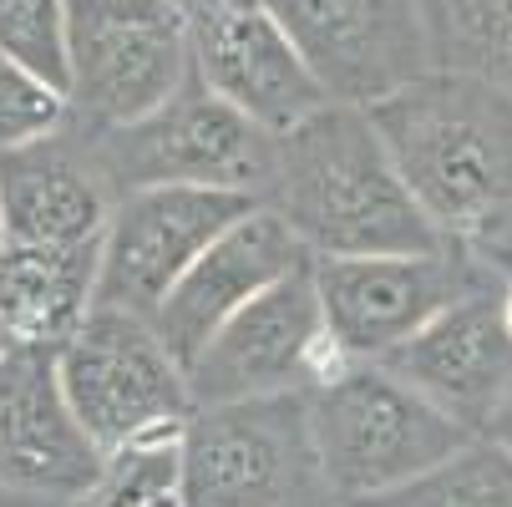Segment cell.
<instances>
[{
  "label": "cell",
  "instance_id": "3",
  "mask_svg": "<svg viewBox=\"0 0 512 507\" xmlns=\"http://www.w3.org/2000/svg\"><path fill=\"white\" fill-rule=\"evenodd\" d=\"M310 426L320 462L350 507L436 472L477 442L381 360H335L310 386Z\"/></svg>",
  "mask_w": 512,
  "mask_h": 507
},
{
  "label": "cell",
  "instance_id": "19",
  "mask_svg": "<svg viewBox=\"0 0 512 507\" xmlns=\"http://www.w3.org/2000/svg\"><path fill=\"white\" fill-rule=\"evenodd\" d=\"M360 507H512V452L477 437L436 472Z\"/></svg>",
  "mask_w": 512,
  "mask_h": 507
},
{
  "label": "cell",
  "instance_id": "8",
  "mask_svg": "<svg viewBox=\"0 0 512 507\" xmlns=\"http://www.w3.org/2000/svg\"><path fill=\"white\" fill-rule=\"evenodd\" d=\"M507 284L512 279L462 249L315 259V289L325 305L335 360H381L462 300L492 295Z\"/></svg>",
  "mask_w": 512,
  "mask_h": 507
},
{
  "label": "cell",
  "instance_id": "6",
  "mask_svg": "<svg viewBox=\"0 0 512 507\" xmlns=\"http://www.w3.org/2000/svg\"><path fill=\"white\" fill-rule=\"evenodd\" d=\"M92 142L117 198L137 188H224L264 203L274 173V132L224 102L198 71H188L163 107L127 127L92 132Z\"/></svg>",
  "mask_w": 512,
  "mask_h": 507
},
{
  "label": "cell",
  "instance_id": "16",
  "mask_svg": "<svg viewBox=\"0 0 512 507\" xmlns=\"http://www.w3.org/2000/svg\"><path fill=\"white\" fill-rule=\"evenodd\" d=\"M102 462L61 396L56 345H16L0 355V487L77 497Z\"/></svg>",
  "mask_w": 512,
  "mask_h": 507
},
{
  "label": "cell",
  "instance_id": "10",
  "mask_svg": "<svg viewBox=\"0 0 512 507\" xmlns=\"http://www.w3.org/2000/svg\"><path fill=\"white\" fill-rule=\"evenodd\" d=\"M330 102L376 107L436 71L416 0H264Z\"/></svg>",
  "mask_w": 512,
  "mask_h": 507
},
{
  "label": "cell",
  "instance_id": "13",
  "mask_svg": "<svg viewBox=\"0 0 512 507\" xmlns=\"http://www.w3.org/2000/svg\"><path fill=\"white\" fill-rule=\"evenodd\" d=\"M112 208L117 188L97 163V142L71 117L26 148L0 153V234L11 244H97Z\"/></svg>",
  "mask_w": 512,
  "mask_h": 507
},
{
  "label": "cell",
  "instance_id": "11",
  "mask_svg": "<svg viewBox=\"0 0 512 507\" xmlns=\"http://www.w3.org/2000/svg\"><path fill=\"white\" fill-rule=\"evenodd\" d=\"M259 198L224 188H137L122 193L107 234H102V274L97 310H127L153 320L173 284L198 264V254L234 229Z\"/></svg>",
  "mask_w": 512,
  "mask_h": 507
},
{
  "label": "cell",
  "instance_id": "26",
  "mask_svg": "<svg viewBox=\"0 0 512 507\" xmlns=\"http://www.w3.org/2000/svg\"><path fill=\"white\" fill-rule=\"evenodd\" d=\"M11 350H16V335H11L6 325H0V355H11Z\"/></svg>",
  "mask_w": 512,
  "mask_h": 507
},
{
  "label": "cell",
  "instance_id": "4",
  "mask_svg": "<svg viewBox=\"0 0 512 507\" xmlns=\"http://www.w3.org/2000/svg\"><path fill=\"white\" fill-rule=\"evenodd\" d=\"M183 507H350L315 447L310 391L193 406L178 431Z\"/></svg>",
  "mask_w": 512,
  "mask_h": 507
},
{
  "label": "cell",
  "instance_id": "15",
  "mask_svg": "<svg viewBox=\"0 0 512 507\" xmlns=\"http://www.w3.org/2000/svg\"><path fill=\"white\" fill-rule=\"evenodd\" d=\"M381 366L416 386L431 406H442L457 426L482 437L492 411L512 391V320L507 289L462 300L442 320L416 330L406 345L381 355Z\"/></svg>",
  "mask_w": 512,
  "mask_h": 507
},
{
  "label": "cell",
  "instance_id": "22",
  "mask_svg": "<svg viewBox=\"0 0 512 507\" xmlns=\"http://www.w3.org/2000/svg\"><path fill=\"white\" fill-rule=\"evenodd\" d=\"M66 92L41 82L36 71H26L16 56L0 51V153L26 148V142L56 132L66 122Z\"/></svg>",
  "mask_w": 512,
  "mask_h": 507
},
{
  "label": "cell",
  "instance_id": "24",
  "mask_svg": "<svg viewBox=\"0 0 512 507\" xmlns=\"http://www.w3.org/2000/svg\"><path fill=\"white\" fill-rule=\"evenodd\" d=\"M66 497H41V492H16V487H0V507H61Z\"/></svg>",
  "mask_w": 512,
  "mask_h": 507
},
{
  "label": "cell",
  "instance_id": "2",
  "mask_svg": "<svg viewBox=\"0 0 512 507\" xmlns=\"http://www.w3.org/2000/svg\"><path fill=\"white\" fill-rule=\"evenodd\" d=\"M264 208L295 229L310 259L447 249L365 107L330 102L300 127L279 132Z\"/></svg>",
  "mask_w": 512,
  "mask_h": 507
},
{
  "label": "cell",
  "instance_id": "17",
  "mask_svg": "<svg viewBox=\"0 0 512 507\" xmlns=\"http://www.w3.org/2000/svg\"><path fill=\"white\" fill-rule=\"evenodd\" d=\"M97 244H0V325L16 345H61L97 310Z\"/></svg>",
  "mask_w": 512,
  "mask_h": 507
},
{
  "label": "cell",
  "instance_id": "28",
  "mask_svg": "<svg viewBox=\"0 0 512 507\" xmlns=\"http://www.w3.org/2000/svg\"><path fill=\"white\" fill-rule=\"evenodd\" d=\"M0 244H6V234H0Z\"/></svg>",
  "mask_w": 512,
  "mask_h": 507
},
{
  "label": "cell",
  "instance_id": "7",
  "mask_svg": "<svg viewBox=\"0 0 512 507\" xmlns=\"http://www.w3.org/2000/svg\"><path fill=\"white\" fill-rule=\"evenodd\" d=\"M193 71L178 0H66V117L112 132L163 107Z\"/></svg>",
  "mask_w": 512,
  "mask_h": 507
},
{
  "label": "cell",
  "instance_id": "21",
  "mask_svg": "<svg viewBox=\"0 0 512 507\" xmlns=\"http://www.w3.org/2000/svg\"><path fill=\"white\" fill-rule=\"evenodd\" d=\"M0 51L66 92V0H0Z\"/></svg>",
  "mask_w": 512,
  "mask_h": 507
},
{
  "label": "cell",
  "instance_id": "12",
  "mask_svg": "<svg viewBox=\"0 0 512 507\" xmlns=\"http://www.w3.org/2000/svg\"><path fill=\"white\" fill-rule=\"evenodd\" d=\"M193 71L264 132H289L330 107L315 71L264 0H178Z\"/></svg>",
  "mask_w": 512,
  "mask_h": 507
},
{
  "label": "cell",
  "instance_id": "23",
  "mask_svg": "<svg viewBox=\"0 0 512 507\" xmlns=\"http://www.w3.org/2000/svg\"><path fill=\"white\" fill-rule=\"evenodd\" d=\"M487 442H497L502 452H512V391L502 396V406L492 411V421H487V431H482Z\"/></svg>",
  "mask_w": 512,
  "mask_h": 507
},
{
  "label": "cell",
  "instance_id": "5",
  "mask_svg": "<svg viewBox=\"0 0 512 507\" xmlns=\"http://www.w3.org/2000/svg\"><path fill=\"white\" fill-rule=\"evenodd\" d=\"M56 381L102 457L178 437L193 416L188 371L163 345L153 320L92 310L82 330L56 345Z\"/></svg>",
  "mask_w": 512,
  "mask_h": 507
},
{
  "label": "cell",
  "instance_id": "1",
  "mask_svg": "<svg viewBox=\"0 0 512 507\" xmlns=\"http://www.w3.org/2000/svg\"><path fill=\"white\" fill-rule=\"evenodd\" d=\"M365 112L442 244L512 279V92L426 71Z\"/></svg>",
  "mask_w": 512,
  "mask_h": 507
},
{
  "label": "cell",
  "instance_id": "18",
  "mask_svg": "<svg viewBox=\"0 0 512 507\" xmlns=\"http://www.w3.org/2000/svg\"><path fill=\"white\" fill-rule=\"evenodd\" d=\"M436 71H462L512 92V0H416Z\"/></svg>",
  "mask_w": 512,
  "mask_h": 507
},
{
  "label": "cell",
  "instance_id": "25",
  "mask_svg": "<svg viewBox=\"0 0 512 507\" xmlns=\"http://www.w3.org/2000/svg\"><path fill=\"white\" fill-rule=\"evenodd\" d=\"M148 507H183V502H178V487H173V492H163V497H153Z\"/></svg>",
  "mask_w": 512,
  "mask_h": 507
},
{
  "label": "cell",
  "instance_id": "20",
  "mask_svg": "<svg viewBox=\"0 0 512 507\" xmlns=\"http://www.w3.org/2000/svg\"><path fill=\"white\" fill-rule=\"evenodd\" d=\"M173 487H178V437H163V442L112 452L92 477V487L66 497L61 507H148Z\"/></svg>",
  "mask_w": 512,
  "mask_h": 507
},
{
  "label": "cell",
  "instance_id": "27",
  "mask_svg": "<svg viewBox=\"0 0 512 507\" xmlns=\"http://www.w3.org/2000/svg\"><path fill=\"white\" fill-rule=\"evenodd\" d=\"M507 320H512V284H507Z\"/></svg>",
  "mask_w": 512,
  "mask_h": 507
},
{
  "label": "cell",
  "instance_id": "14",
  "mask_svg": "<svg viewBox=\"0 0 512 507\" xmlns=\"http://www.w3.org/2000/svg\"><path fill=\"white\" fill-rule=\"evenodd\" d=\"M310 264V249L295 239L274 208H254L234 229H224L198 264L173 284V295L158 305L153 330L163 335V345L183 360V371L203 355V345L224 330L249 300H259L269 284H279L284 274H295Z\"/></svg>",
  "mask_w": 512,
  "mask_h": 507
},
{
  "label": "cell",
  "instance_id": "9",
  "mask_svg": "<svg viewBox=\"0 0 512 507\" xmlns=\"http://www.w3.org/2000/svg\"><path fill=\"white\" fill-rule=\"evenodd\" d=\"M335 366L325 305L315 289V259L295 274L269 284L249 300L203 355L188 366L193 406H229V401H264L284 391H310Z\"/></svg>",
  "mask_w": 512,
  "mask_h": 507
}]
</instances>
